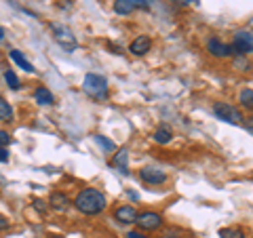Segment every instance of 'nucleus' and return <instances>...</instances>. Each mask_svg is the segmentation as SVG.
Instances as JSON below:
<instances>
[{
    "instance_id": "c85d7f7f",
    "label": "nucleus",
    "mask_w": 253,
    "mask_h": 238,
    "mask_svg": "<svg viewBox=\"0 0 253 238\" xmlns=\"http://www.w3.org/2000/svg\"><path fill=\"white\" fill-rule=\"evenodd\" d=\"M243 126L253 135V116H251V118H245V120H243Z\"/></svg>"
},
{
    "instance_id": "dca6fc26",
    "label": "nucleus",
    "mask_w": 253,
    "mask_h": 238,
    "mask_svg": "<svg viewBox=\"0 0 253 238\" xmlns=\"http://www.w3.org/2000/svg\"><path fill=\"white\" fill-rule=\"evenodd\" d=\"M9 55H11V59H13L15 63H17V66H19L21 70H26L28 74H34V72H36L34 66H32V63H30V61H28V59L21 55V51H17V49H11V51H9Z\"/></svg>"
},
{
    "instance_id": "423d86ee",
    "label": "nucleus",
    "mask_w": 253,
    "mask_h": 238,
    "mask_svg": "<svg viewBox=\"0 0 253 238\" xmlns=\"http://www.w3.org/2000/svg\"><path fill=\"white\" fill-rule=\"evenodd\" d=\"M49 28L53 32V38H55V42H57L61 49H66V51H74L78 42H76V36L72 34V30L66 28V26H61V23H49Z\"/></svg>"
},
{
    "instance_id": "f3484780",
    "label": "nucleus",
    "mask_w": 253,
    "mask_h": 238,
    "mask_svg": "<svg viewBox=\"0 0 253 238\" xmlns=\"http://www.w3.org/2000/svg\"><path fill=\"white\" fill-rule=\"evenodd\" d=\"M239 104L243 110H249V112H253V89H241L239 91Z\"/></svg>"
},
{
    "instance_id": "9d476101",
    "label": "nucleus",
    "mask_w": 253,
    "mask_h": 238,
    "mask_svg": "<svg viewBox=\"0 0 253 238\" xmlns=\"http://www.w3.org/2000/svg\"><path fill=\"white\" fill-rule=\"evenodd\" d=\"M112 9H114L116 15H131L133 11H137V9L148 11V9H150V4L141 2V0H114Z\"/></svg>"
},
{
    "instance_id": "7ed1b4c3",
    "label": "nucleus",
    "mask_w": 253,
    "mask_h": 238,
    "mask_svg": "<svg viewBox=\"0 0 253 238\" xmlns=\"http://www.w3.org/2000/svg\"><path fill=\"white\" fill-rule=\"evenodd\" d=\"M213 116L217 118V120H221V122H228V124H243V120H245V116L241 114V110L239 108H234L232 104H226V101H215L213 104Z\"/></svg>"
},
{
    "instance_id": "c756f323",
    "label": "nucleus",
    "mask_w": 253,
    "mask_h": 238,
    "mask_svg": "<svg viewBox=\"0 0 253 238\" xmlns=\"http://www.w3.org/2000/svg\"><path fill=\"white\" fill-rule=\"evenodd\" d=\"M173 2H175V4H181V6H188L190 2H192V0H173Z\"/></svg>"
},
{
    "instance_id": "39448f33",
    "label": "nucleus",
    "mask_w": 253,
    "mask_h": 238,
    "mask_svg": "<svg viewBox=\"0 0 253 238\" xmlns=\"http://www.w3.org/2000/svg\"><path fill=\"white\" fill-rule=\"evenodd\" d=\"M165 219L158 211H141L137 213V219H135V226L139 228V232H158L163 228Z\"/></svg>"
},
{
    "instance_id": "bb28decb",
    "label": "nucleus",
    "mask_w": 253,
    "mask_h": 238,
    "mask_svg": "<svg viewBox=\"0 0 253 238\" xmlns=\"http://www.w3.org/2000/svg\"><path fill=\"white\" fill-rule=\"evenodd\" d=\"M126 238H148L144 232H139V230H129L126 232Z\"/></svg>"
},
{
    "instance_id": "aec40b11",
    "label": "nucleus",
    "mask_w": 253,
    "mask_h": 238,
    "mask_svg": "<svg viewBox=\"0 0 253 238\" xmlns=\"http://www.w3.org/2000/svg\"><path fill=\"white\" fill-rule=\"evenodd\" d=\"M219 238H245V230L241 226H230V228H221Z\"/></svg>"
},
{
    "instance_id": "473e14b6",
    "label": "nucleus",
    "mask_w": 253,
    "mask_h": 238,
    "mask_svg": "<svg viewBox=\"0 0 253 238\" xmlns=\"http://www.w3.org/2000/svg\"><path fill=\"white\" fill-rule=\"evenodd\" d=\"M141 2H146V4H150V6H152V2H154V0H141Z\"/></svg>"
},
{
    "instance_id": "1a4fd4ad",
    "label": "nucleus",
    "mask_w": 253,
    "mask_h": 238,
    "mask_svg": "<svg viewBox=\"0 0 253 238\" xmlns=\"http://www.w3.org/2000/svg\"><path fill=\"white\" fill-rule=\"evenodd\" d=\"M112 215H114L116 224H121V226H131V224H135V219H137V211H135V207H133V204H118Z\"/></svg>"
},
{
    "instance_id": "4be33fe9",
    "label": "nucleus",
    "mask_w": 253,
    "mask_h": 238,
    "mask_svg": "<svg viewBox=\"0 0 253 238\" xmlns=\"http://www.w3.org/2000/svg\"><path fill=\"white\" fill-rule=\"evenodd\" d=\"M161 238H184V230L177 226H169V228L161 230Z\"/></svg>"
},
{
    "instance_id": "a211bd4d",
    "label": "nucleus",
    "mask_w": 253,
    "mask_h": 238,
    "mask_svg": "<svg viewBox=\"0 0 253 238\" xmlns=\"http://www.w3.org/2000/svg\"><path fill=\"white\" fill-rule=\"evenodd\" d=\"M13 118H15V112H13L11 104L2 97V95H0V120L2 122H13Z\"/></svg>"
},
{
    "instance_id": "f704fd0d",
    "label": "nucleus",
    "mask_w": 253,
    "mask_h": 238,
    "mask_svg": "<svg viewBox=\"0 0 253 238\" xmlns=\"http://www.w3.org/2000/svg\"><path fill=\"white\" fill-rule=\"evenodd\" d=\"M251 238H253V236H251Z\"/></svg>"
},
{
    "instance_id": "0eeeda50",
    "label": "nucleus",
    "mask_w": 253,
    "mask_h": 238,
    "mask_svg": "<svg viewBox=\"0 0 253 238\" xmlns=\"http://www.w3.org/2000/svg\"><path fill=\"white\" fill-rule=\"evenodd\" d=\"M205 49H207V53L211 55V57H215V59L234 57L232 46L228 44V42H224V40H219L217 36H211V38H207V42H205Z\"/></svg>"
},
{
    "instance_id": "412c9836",
    "label": "nucleus",
    "mask_w": 253,
    "mask_h": 238,
    "mask_svg": "<svg viewBox=\"0 0 253 238\" xmlns=\"http://www.w3.org/2000/svg\"><path fill=\"white\" fill-rule=\"evenodd\" d=\"M4 80H6V84H9L11 91H19L21 89V80L17 78V74H15L13 70H4Z\"/></svg>"
},
{
    "instance_id": "72a5a7b5",
    "label": "nucleus",
    "mask_w": 253,
    "mask_h": 238,
    "mask_svg": "<svg viewBox=\"0 0 253 238\" xmlns=\"http://www.w3.org/2000/svg\"><path fill=\"white\" fill-rule=\"evenodd\" d=\"M49 238H63V236H61V234H51Z\"/></svg>"
},
{
    "instance_id": "7c9ffc66",
    "label": "nucleus",
    "mask_w": 253,
    "mask_h": 238,
    "mask_svg": "<svg viewBox=\"0 0 253 238\" xmlns=\"http://www.w3.org/2000/svg\"><path fill=\"white\" fill-rule=\"evenodd\" d=\"M126 196H129V198H131V200H137V198H139V196H137L135 192H129V194H126Z\"/></svg>"
},
{
    "instance_id": "f03ea898",
    "label": "nucleus",
    "mask_w": 253,
    "mask_h": 238,
    "mask_svg": "<svg viewBox=\"0 0 253 238\" xmlns=\"http://www.w3.org/2000/svg\"><path fill=\"white\" fill-rule=\"evenodd\" d=\"M83 91L93 99H108L110 86H108V80L101 74L89 72L83 78Z\"/></svg>"
},
{
    "instance_id": "ddd939ff",
    "label": "nucleus",
    "mask_w": 253,
    "mask_h": 238,
    "mask_svg": "<svg viewBox=\"0 0 253 238\" xmlns=\"http://www.w3.org/2000/svg\"><path fill=\"white\" fill-rule=\"evenodd\" d=\"M150 49H152V36L148 34H139L133 38V42L129 44V53L137 55V57H141V55H146Z\"/></svg>"
},
{
    "instance_id": "6ab92c4d",
    "label": "nucleus",
    "mask_w": 253,
    "mask_h": 238,
    "mask_svg": "<svg viewBox=\"0 0 253 238\" xmlns=\"http://www.w3.org/2000/svg\"><path fill=\"white\" fill-rule=\"evenodd\" d=\"M232 68L236 70V72H241V74H247V72L253 70V63L247 57H232Z\"/></svg>"
},
{
    "instance_id": "b1692460",
    "label": "nucleus",
    "mask_w": 253,
    "mask_h": 238,
    "mask_svg": "<svg viewBox=\"0 0 253 238\" xmlns=\"http://www.w3.org/2000/svg\"><path fill=\"white\" fill-rule=\"evenodd\" d=\"M32 202H34V209H36L38 213H46V209H49V202H44L42 198H34Z\"/></svg>"
},
{
    "instance_id": "f257e3e1",
    "label": "nucleus",
    "mask_w": 253,
    "mask_h": 238,
    "mask_svg": "<svg viewBox=\"0 0 253 238\" xmlns=\"http://www.w3.org/2000/svg\"><path fill=\"white\" fill-rule=\"evenodd\" d=\"M72 207L86 217H97L108 209V198L97 188H83L72 200Z\"/></svg>"
},
{
    "instance_id": "4468645a",
    "label": "nucleus",
    "mask_w": 253,
    "mask_h": 238,
    "mask_svg": "<svg viewBox=\"0 0 253 238\" xmlns=\"http://www.w3.org/2000/svg\"><path fill=\"white\" fill-rule=\"evenodd\" d=\"M34 99H36V104H41V106H53L55 104V97H53V93L46 89V86H36V91H34Z\"/></svg>"
},
{
    "instance_id": "a878e982",
    "label": "nucleus",
    "mask_w": 253,
    "mask_h": 238,
    "mask_svg": "<svg viewBox=\"0 0 253 238\" xmlns=\"http://www.w3.org/2000/svg\"><path fill=\"white\" fill-rule=\"evenodd\" d=\"M9 228H11V221H9V217L0 213V232H4V230H9Z\"/></svg>"
},
{
    "instance_id": "2eb2a0df",
    "label": "nucleus",
    "mask_w": 253,
    "mask_h": 238,
    "mask_svg": "<svg viewBox=\"0 0 253 238\" xmlns=\"http://www.w3.org/2000/svg\"><path fill=\"white\" fill-rule=\"evenodd\" d=\"M152 139L156 141V144H161V146H167L169 141L173 139V131H171V126H167V124H161V126H158V129L154 131Z\"/></svg>"
},
{
    "instance_id": "2f4dec72",
    "label": "nucleus",
    "mask_w": 253,
    "mask_h": 238,
    "mask_svg": "<svg viewBox=\"0 0 253 238\" xmlns=\"http://www.w3.org/2000/svg\"><path fill=\"white\" fill-rule=\"evenodd\" d=\"M0 40H4V30L0 28Z\"/></svg>"
},
{
    "instance_id": "393cba45",
    "label": "nucleus",
    "mask_w": 253,
    "mask_h": 238,
    "mask_svg": "<svg viewBox=\"0 0 253 238\" xmlns=\"http://www.w3.org/2000/svg\"><path fill=\"white\" fill-rule=\"evenodd\" d=\"M9 144H11L9 131H2V129H0V148H9Z\"/></svg>"
},
{
    "instance_id": "cd10ccee",
    "label": "nucleus",
    "mask_w": 253,
    "mask_h": 238,
    "mask_svg": "<svg viewBox=\"0 0 253 238\" xmlns=\"http://www.w3.org/2000/svg\"><path fill=\"white\" fill-rule=\"evenodd\" d=\"M9 158H11L9 148H0V162H9Z\"/></svg>"
},
{
    "instance_id": "20e7f679",
    "label": "nucleus",
    "mask_w": 253,
    "mask_h": 238,
    "mask_svg": "<svg viewBox=\"0 0 253 238\" xmlns=\"http://www.w3.org/2000/svg\"><path fill=\"white\" fill-rule=\"evenodd\" d=\"M230 46L234 51V57H247V55H251L253 53V32L249 30L234 32Z\"/></svg>"
},
{
    "instance_id": "6e6552de",
    "label": "nucleus",
    "mask_w": 253,
    "mask_h": 238,
    "mask_svg": "<svg viewBox=\"0 0 253 238\" xmlns=\"http://www.w3.org/2000/svg\"><path fill=\"white\" fill-rule=\"evenodd\" d=\"M139 179L148 186H163L167 184L169 175L161 169H154V166H144V169H139Z\"/></svg>"
},
{
    "instance_id": "5701e85b",
    "label": "nucleus",
    "mask_w": 253,
    "mask_h": 238,
    "mask_svg": "<svg viewBox=\"0 0 253 238\" xmlns=\"http://www.w3.org/2000/svg\"><path fill=\"white\" fill-rule=\"evenodd\" d=\"M95 144H99L101 146V150H106V152H116V146H114V141H110V139H106L104 135H95Z\"/></svg>"
},
{
    "instance_id": "f8f14e48",
    "label": "nucleus",
    "mask_w": 253,
    "mask_h": 238,
    "mask_svg": "<svg viewBox=\"0 0 253 238\" xmlns=\"http://www.w3.org/2000/svg\"><path fill=\"white\" fill-rule=\"evenodd\" d=\"M110 166H114L118 173L123 175H129V150L126 148H118L114 156L110 158Z\"/></svg>"
},
{
    "instance_id": "9b49d317",
    "label": "nucleus",
    "mask_w": 253,
    "mask_h": 238,
    "mask_svg": "<svg viewBox=\"0 0 253 238\" xmlns=\"http://www.w3.org/2000/svg\"><path fill=\"white\" fill-rule=\"evenodd\" d=\"M49 207L53 211H57V213H66L70 207H72V198H70L66 192H59V190H55V192H51L49 196Z\"/></svg>"
}]
</instances>
